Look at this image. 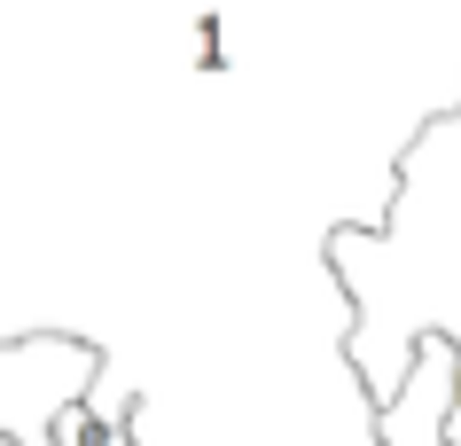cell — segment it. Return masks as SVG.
I'll use <instances>...</instances> for the list:
<instances>
[{"mask_svg": "<svg viewBox=\"0 0 461 446\" xmlns=\"http://www.w3.org/2000/svg\"><path fill=\"white\" fill-rule=\"evenodd\" d=\"M102 345L86 337H0V446H55V415L102 384Z\"/></svg>", "mask_w": 461, "mask_h": 446, "instance_id": "1", "label": "cell"}, {"mask_svg": "<svg viewBox=\"0 0 461 446\" xmlns=\"http://www.w3.org/2000/svg\"><path fill=\"white\" fill-rule=\"evenodd\" d=\"M454 369H461V345L454 337H414L407 369L375 407V446H446V399H454Z\"/></svg>", "mask_w": 461, "mask_h": 446, "instance_id": "2", "label": "cell"}, {"mask_svg": "<svg viewBox=\"0 0 461 446\" xmlns=\"http://www.w3.org/2000/svg\"><path fill=\"white\" fill-rule=\"evenodd\" d=\"M125 415H133V392H125V384L110 392V376H102V384H95L86 399H71V407L55 415V431H48V439H55V446H133Z\"/></svg>", "mask_w": 461, "mask_h": 446, "instance_id": "3", "label": "cell"}, {"mask_svg": "<svg viewBox=\"0 0 461 446\" xmlns=\"http://www.w3.org/2000/svg\"><path fill=\"white\" fill-rule=\"evenodd\" d=\"M235 40H243L235 8H212V16H195V24H188V63H195V71H235V63H243Z\"/></svg>", "mask_w": 461, "mask_h": 446, "instance_id": "4", "label": "cell"}, {"mask_svg": "<svg viewBox=\"0 0 461 446\" xmlns=\"http://www.w3.org/2000/svg\"><path fill=\"white\" fill-rule=\"evenodd\" d=\"M446 446H461V369H454V399H446Z\"/></svg>", "mask_w": 461, "mask_h": 446, "instance_id": "5", "label": "cell"}]
</instances>
